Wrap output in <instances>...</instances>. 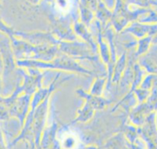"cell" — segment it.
Returning a JSON list of instances; mask_svg holds the SVG:
<instances>
[{
	"label": "cell",
	"mask_w": 157,
	"mask_h": 149,
	"mask_svg": "<svg viewBox=\"0 0 157 149\" xmlns=\"http://www.w3.org/2000/svg\"><path fill=\"white\" fill-rule=\"evenodd\" d=\"M77 139L75 136L71 132H66L62 136V146L64 148H73L77 145Z\"/></svg>",
	"instance_id": "obj_1"
},
{
	"label": "cell",
	"mask_w": 157,
	"mask_h": 149,
	"mask_svg": "<svg viewBox=\"0 0 157 149\" xmlns=\"http://www.w3.org/2000/svg\"><path fill=\"white\" fill-rule=\"evenodd\" d=\"M28 2H31V3H33V4H36V3H37V2H39V1H40V0H27Z\"/></svg>",
	"instance_id": "obj_2"
}]
</instances>
